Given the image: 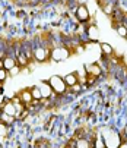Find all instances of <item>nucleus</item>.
<instances>
[{
    "instance_id": "nucleus-8",
    "label": "nucleus",
    "mask_w": 127,
    "mask_h": 148,
    "mask_svg": "<svg viewBox=\"0 0 127 148\" xmlns=\"http://www.w3.org/2000/svg\"><path fill=\"white\" fill-rule=\"evenodd\" d=\"M0 112L6 113V114H10V116H15V117L18 116V110H16L15 104H13V101L10 98H6L5 100V103L2 104V107H0Z\"/></svg>"
},
{
    "instance_id": "nucleus-5",
    "label": "nucleus",
    "mask_w": 127,
    "mask_h": 148,
    "mask_svg": "<svg viewBox=\"0 0 127 148\" xmlns=\"http://www.w3.org/2000/svg\"><path fill=\"white\" fill-rule=\"evenodd\" d=\"M75 16L77 19V22L80 24H86L88 21L91 19V13H89V9L85 3H79L76 6V10H75Z\"/></svg>"
},
{
    "instance_id": "nucleus-16",
    "label": "nucleus",
    "mask_w": 127,
    "mask_h": 148,
    "mask_svg": "<svg viewBox=\"0 0 127 148\" xmlns=\"http://www.w3.org/2000/svg\"><path fill=\"white\" fill-rule=\"evenodd\" d=\"M115 31L121 38H127V25L124 24H117L115 25Z\"/></svg>"
},
{
    "instance_id": "nucleus-2",
    "label": "nucleus",
    "mask_w": 127,
    "mask_h": 148,
    "mask_svg": "<svg viewBox=\"0 0 127 148\" xmlns=\"http://www.w3.org/2000/svg\"><path fill=\"white\" fill-rule=\"evenodd\" d=\"M34 47V46H32ZM51 59V47L44 44V43H38L34 47V60L38 63H44Z\"/></svg>"
},
{
    "instance_id": "nucleus-12",
    "label": "nucleus",
    "mask_w": 127,
    "mask_h": 148,
    "mask_svg": "<svg viewBox=\"0 0 127 148\" xmlns=\"http://www.w3.org/2000/svg\"><path fill=\"white\" fill-rule=\"evenodd\" d=\"M2 63H3V69H6L7 72L12 69V68H15L18 63H16V59H15V56H10V54H7V56H5L3 59H2Z\"/></svg>"
},
{
    "instance_id": "nucleus-10",
    "label": "nucleus",
    "mask_w": 127,
    "mask_h": 148,
    "mask_svg": "<svg viewBox=\"0 0 127 148\" xmlns=\"http://www.w3.org/2000/svg\"><path fill=\"white\" fill-rule=\"evenodd\" d=\"M85 35H86V38H88L89 41H92V43H96V41L99 40V29H98V27H96L95 24H91V25L86 28V31H85Z\"/></svg>"
},
{
    "instance_id": "nucleus-6",
    "label": "nucleus",
    "mask_w": 127,
    "mask_h": 148,
    "mask_svg": "<svg viewBox=\"0 0 127 148\" xmlns=\"http://www.w3.org/2000/svg\"><path fill=\"white\" fill-rule=\"evenodd\" d=\"M38 88H39V91H41L42 100H48V98H51V97L54 95L53 88H51V85H50L48 81H41V82L38 84Z\"/></svg>"
},
{
    "instance_id": "nucleus-23",
    "label": "nucleus",
    "mask_w": 127,
    "mask_h": 148,
    "mask_svg": "<svg viewBox=\"0 0 127 148\" xmlns=\"http://www.w3.org/2000/svg\"><path fill=\"white\" fill-rule=\"evenodd\" d=\"M3 91V82H0V92Z\"/></svg>"
},
{
    "instance_id": "nucleus-11",
    "label": "nucleus",
    "mask_w": 127,
    "mask_h": 148,
    "mask_svg": "<svg viewBox=\"0 0 127 148\" xmlns=\"http://www.w3.org/2000/svg\"><path fill=\"white\" fill-rule=\"evenodd\" d=\"M15 59H16V63H18V65L20 66V68H26L28 65H29V63H31V60L26 57V54L22 51V50H20V49H18L16 51H15Z\"/></svg>"
},
{
    "instance_id": "nucleus-14",
    "label": "nucleus",
    "mask_w": 127,
    "mask_h": 148,
    "mask_svg": "<svg viewBox=\"0 0 127 148\" xmlns=\"http://www.w3.org/2000/svg\"><path fill=\"white\" fill-rule=\"evenodd\" d=\"M99 49H101V53H102V56H113L114 54V49H113V46L111 44H108V43H105V41H102V43H99Z\"/></svg>"
},
{
    "instance_id": "nucleus-20",
    "label": "nucleus",
    "mask_w": 127,
    "mask_h": 148,
    "mask_svg": "<svg viewBox=\"0 0 127 148\" xmlns=\"http://www.w3.org/2000/svg\"><path fill=\"white\" fill-rule=\"evenodd\" d=\"M20 71H22V68H20L19 65H16L15 68H12V69L9 71V75H10V76H16V75L20 72Z\"/></svg>"
},
{
    "instance_id": "nucleus-15",
    "label": "nucleus",
    "mask_w": 127,
    "mask_h": 148,
    "mask_svg": "<svg viewBox=\"0 0 127 148\" xmlns=\"http://www.w3.org/2000/svg\"><path fill=\"white\" fill-rule=\"evenodd\" d=\"M15 120H16L15 116H10V114H6V113H2V112H0V122H3V123H6V125L10 126Z\"/></svg>"
},
{
    "instance_id": "nucleus-18",
    "label": "nucleus",
    "mask_w": 127,
    "mask_h": 148,
    "mask_svg": "<svg viewBox=\"0 0 127 148\" xmlns=\"http://www.w3.org/2000/svg\"><path fill=\"white\" fill-rule=\"evenodd\" d=\"M9 134V125L0 122V136H6Z\"/></svg>"
},
{
    "instance_id": "nucleus-4",
    "label": "nucleus",
    "mask_w": 127,
    "mask_h": 148,
    "mask_svg": "<svg viewBox=\"0 0 127 148\" xmlns=\"http://www.w3.org/2000/svg\"><path fill=\"white\" fill-rule=\"evenodd\" d=\"M72 50L65 46H54L51 49V60L53 62H63L72 56Z\"/></svg>"
},
{
    "instance_id": "nucleus-3",
    "label": "nucleus",
    "mask_w": 127,
    "mask_h": 148,
    "mask_svg": "<svg viewBox=\"0 0 127 148\" xmlns=\"http://www.w3.org/2000/svg\"><path fill=\"white\" fill-rule=\"evenodd\" d=\"M48 82H50V85H51V88H53L54 95H65V94L69 91L65 79H63L61 76H58V75H53V76L48 79Z\"/></svg>"
},
{
    "instance_id": "nucleus-9",
    "label": "nucleus",
    "mask_w": 127,
    "mask_h": 148,
    "mask_svg": "<svg viewBox=\"0 0 127 148\" xmlns=\"http://www.w3.org/2000/svg\"><path fill=\"white\" fill-rule=\"evenodd\" d=\"M16 95L20 98V101H22V103L26 106V107H28V106H31L32 101H34V97H32L31 88H24V90H20V91H18Z\"/></svg>"
},
{
    "instance_id": "nucleus-7",
    "label": "nucleus",
    "mask_w": 127,
    "mask_h": 148,
    "mask_svg": "<svg viewBox=\"0 0 127 148\" xmlns=\"http://www.w3.org/2000/svg\"><path fill=\"white\" fill-rule=\"evenodd\" d=\"M85 68H86L88 75H91L96 79H99L102 76V66L99 63H88V65H85Z\"/></svg>"
},
{
    "instance_id": "nucleus-13",
    "label": "nucleus",
    "mask_w": 127,
    "mask_h": 148,
    "mask_svg": "<svg viewBox=\"0 0 127 148\" xmlns=\"http://www.w3.org/2000/svg\"><path fill=\"white\" fill-rule=\"evenodd\" d=\"M63 79H65L67 88H70V87L76 85V84H79V78H77V73H76V72H69V73H66Z\"/></svg>"
},
{
    "instance_id": "nucleus-21",
    "label": "nucleus",
    "mask_w": 127,
    "mask_h": 148,
    "mask_svg": "<svg viewBox=\"0 0 127 148\" xmlns=\"http://www.w3.org/2000/svg\"><path fill=\"white\" fill-rule=\"evenodd\" d=\"M94 148H107L104 144H102V141L99 139V136H96V139H95V147Z\"/></svg>"
},
{
    "instance_id": "nucleus-22",
    "label": "nucleus",
    "mask_w": 127,
    "mask_h": 148,
    "mask_svg": "<svg viewBox=\"0 0 127 148\" xmlns=\"http://www.w3.org/2000/svg\"><path fill=\"white\" fill-rule=\"evenodd\" d=\"M118 148H127V141H123V142H121V145H120Z\"/></svg>"
},
{
    "instance_id": "nucleus-17",
    "label": "nucleus",
    "mask_w": 127,
    "mask_h": 148,
    "mask_svg": "<svg viewBox=\"0 0 127 148\" xmlns=\"http://www.w3.org/2000/svg\"><path fill=\"white\" fill-rule=\"evenodd\" d=\"M31 92H32V97H34V100H38V101H41V100H42V95H41V91H39L38 85H34V87H31Z\"/></svg>"
},
{
    "instance_id": "nucleus-19",
    "label": "nucleus",
    "mask_w": 127,
    "mask_h": 148,
    "mask_svg": "<svg viewBox=\"0 0 127 148\" xmlns=\"http://www.w3.org/2000/svg\"><path fill=\"white\" fill-rule=\"evenodd\" d=\"M7 76H9V72L6 71V69H0V82H5L6 79H7Z\"/></svg>"
},
{
    "instance_id": "nucleus-1",
    "label": "nucleus",
    "mask_w": 127,
    "mask_h": 148,
    "mask_svg": "<svg viewBox=\"0 0 127 148\" xmlns=\"http://www.w3.org/2000/svg\"><path fill=\"white\" fill-rule=\"evenodd\" d=\"M98 136L107 148H118L123 142V136L114 126H104V128H101Z\"/></svg>"
}]
</instances>
